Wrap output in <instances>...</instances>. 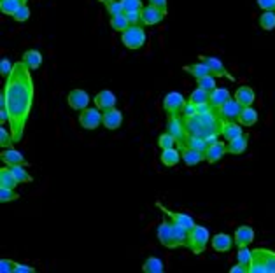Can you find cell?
<instances>
[{"label":"cell","mask_w":275,"mask_h":273,"mask_svg":"<svg viewBox=\"0 0 275 273\" xmlns=\"http://www.w3.org/2000/svg\"><path fill=\"white\" fill-rule=\"evenodd\" d=\"M4 97H6V109L9 112V128L13 142H21L25 133L26 121L30 117V110L34 104V79L28 67L21 62L14 63V69L6 77L4 84Z\"/></svg>","instance_id":"cell-1"},{"label":"cell","mask_w":275,"mask_h":273,"mask_svg":"<svg viewBox=\"0 0 275 273\" xmlns=\"http://www.w3.org/2000/svg\"><path fill=\"white\" fill-rule=\"evenodd\" d=\"M249 273H275V252L263 247L254 249Z\"/></svg>","instance_id":"cell-2"},{"label":"cell","mask_w":275,"mask_h":273,"mask_svg":"<svg viewBox=\"0 0 275 273\" xmlns=\"http://www.w3.org/2000/svg\"><path fill=\"white\" fill-rule=\"evenodd\" d=\"M209 238H210L209 229L195 224V226L190 229L186 247H190V251L193 252V254H202V252L205 251L207 244H209Z\"/></svg>","instance_id":"cell-3"},{"label":"cell","mask_w":275,"mask_h":273,"mask_svg":"<svg viewBox=\"0 0 275 273\" xmlns=\"http://www.w3.org/2000/svg\"><path fill=\"white\" fill-rule=\"evenodd\" d=\"M121 42L128 49H140L146 42V32L139 25H130L127 30L121 32Z\"/></svg>","instance_id":"cell-4"},{"label":"cell","mask_w":275,"mask_h":273,"mask_svg":"<svg viewBox=\"0 0 275 273\" xmlns=\"http://www.w3.org/2000/svg\"><path fill=\"white\" fill-rule=\"evenodd\" d=\"M102 117L104 114H100V109L98 107H91V109H84L81 110L79 114V125L84 130H97L98 126L102 125Z\"/></svg>","instance_id":"cell-5"},{"label":"cell","mask_w":275,"mask_h":273,"mask_svg":"<svg viewBox=\"0 0 275 273\" xmlns=\"http://www.w3.org/2000/svg\"><path fill=\"white\" fill-rule=\"evenodd\" d=\"M158 240L162 242V245H165L167 249H175L180 247L179 242L175 240L174 229H172V221H162V224L158 226Z\"/></svg>","instance_id":"cell-6"},{"label":"cell","mask_w":275,"mask_h":273,"mask_svg":"<svg viewBox=\"0 0 275 273\" xmlns=\"http://www.w3.org/2000/svg\"><path fill=\"white\" fill-rule=\"evenodd\" d=\"M184 105H186V100H184V97L177 93V91H170L163 98V109L167 110L168 116H175V114L184 109Z\"/></svg>","instance_id":"cell-7"},{"label":"cell","mask_w":275,"mask_h":273,"mask_svg":"<svg viewBox=\"0 0 275 273\" xmlns=\"http://www.w3.org/2000/svg\"><path fill=\"white\" fill-rule=\"evenodd\" d=\"M67 102H69L70 109L84 110L89 105V95L84 89H72L69 93V97H67Z\"/></svg>","instance_id":"cell-8"},{"label":"cell","mask_w":275,"mask_h":273,"mask_svg":"<svg viewBox=\"0 0 275 273\" xmlns=\"http://www.w3.org/2000/svg\"><path fill=\"white\" fill-rule=\"evenodd\" d=\"M165 14H167V11H163V9H160V7L151 6V4H149L147 7H144L142 9V23L147 26L158 25V23H162L165 19Z\"/></svg>","instance_id":"cell-9"},{"label":"cell","mask_w":275,"mask_h":273,"mask_svg":"<svg viewBox=\"0 0 275 273\" xmlns=\"http://www.w3.org/2000/svg\"><path fill=\"white\" fill-rule=\"evenodd\" d=\"M243 107L238 104L235 98H230V100L226 102V104H223L219 107V116L223 117V119L226 121H233V119H238V116H240Z\"/></svg>","instance_id":"cell-10"},{"label":"cell","mask_w":275,"mask_h":273,"mask_svg":"<svg viewBox=\"0 0 275 273\" xmlns=\"http://www.w3.org/2000/svg\"><path fill=\"white\" fill-rule=\"evenodd\" d=\"M102 125L107 130H117L121 125H123V114L117 109H109L104 112V117H102Z\"/></svg>","instance_id":"cell-11"},{"label":"cell","mask_w":275,"mask_h":273,"mask_svg":"<svg viewBox=\"0 0 275 273\" xmlns=\"http://www.w3.org/2000/svg\"><path fill=\"white\" fill-rule=\"evenodd\" d=\"M167 128H168V133H172V135H174L175 138H177L179 144H182V142L188 138L186 126H184L182 123L179 121V117H175V116H170V117H168V125H167Z\"/></svg>","instance_id":"cell-12"},{"label":"cell","mask_w":275,"mask_h":273,"mask_svg":"<svg viewBox=\"0 0 275 273\" xmlns=\"http://www.w3.org/2000/svg\"><path fill=\"white\" fill-rule=\"evenodd\" d=\"M93 100H95V105L98 109L105 112V110L109 109H114V105H116V95L109 89H104L100 91V93H97V97L93 98Z\"/></svg>","instance_id":"cell-13"},{"label":"cell","mask_w":275,"mask_h":273,"mask_svg":"<svg viewBox=\"0 0 275 273\" xmlns=\"http://www.w3.org/2000/svg\"><path fill=\"white\" fill-rule=\"evenodd\" d=\"M233 240L237 244V247H247L249 244H253L254 240V229L251 226H240L235 229Z\"/></svg>","instance_id":"cell-14"},{"label":"cell","mask_w":275,"mask_h":273,"mask_svg":"<svg viewBox=\"0 0 275 273\" xmlns=\"http://www.w3.org/2000/svg\"><path fill=\"white\" fill-rule=\"evenodd\" d=\"M0 160H2L7 167H13V165H28V161L25 160V156L13 147L4 149V153L0 154Z\"/></svg>","instance_id":"cell-15"},{"label":"cell","mask_w":275,"mask_h":273,"mask_svg":"<svg viewBox=\"0 0 275 273\" xmlns=\"http://www.w3.org/2000/svg\"><path fill=\"white\" fill-rule=\"evenodd\" d=\"M158 208H162V210L165 212V216H168L170 217L174 223H177L180 224V226H184V228H188V229H191L195 226V221H193V217L191 216H188V214H180V212H170V210H167V208L163 207L162 203H158Z\"/></svg>","instance_id":"cell-16"},{"label":"cell","mask_w":275,"mask_h":273,"mask_svg":"<svg viewBox=\"0 0 275 273\" xmlns=\"http://www.w3.org/2000/svg\"><path fill=\"white\" fill-rule=\"evenodd\" d=\"M200 58H202V62L209 67L210 74L214 77H230L221 60H218V58H214V56H200Z\"/></svg>","instance_id":"cell-17"},{"label":"cell","mask_w":275,"mask_h":273,"mask_svg":"<svg viewBox=\"0 0 275 273\" xmlns=\"http://www.w3.org/2000/svg\"><path fill=\"white\" fill-rule=\"evenodd\" d=\"M235 100L238 102L242 107H251L256 100V95H254V89L249 88V86H240L237 91H235Z\"/></svg>","instance_id":"cell-18"},{"label":"cell","mask_w":275,"mask_h":273,"mask_svg":"<svg viewBox=\"0 0 275 273\" xmlns=\"http://www.w3.org/2000/svg\"><path fill=\"white\" fill-rule=\"evenodd\" d=\"M228 151H226V145L223 142H216V144H210L209 147L205 149V160L209 163H218L223 156H225Z\"/></svg>","instance_id":"cell-19"},{"label":"cell","mask_w":275,"mask_h":273,"mask_svg":"<svg viewBox=\"0 0 275 273\" xmlns=\"http://www.w3.org/2000/svg\"><path fill=\"white\" fill-rule=\"evenodd\" d=\"M235 240H231V236L228 233H218V235L212 238V247L216 252H228L231 249V244Z\"/></svg>","instance_id":"cell-20"},{"label":"cell","mask_w":275,"mask_h":273,"mask_svg":"<svg viewBox=\"0 0 275 273\" xmlns=\"http://www.w3.org/2000/svg\"><path fill=\"white\" fill-rule=\"evenodd\" d=\"M221 135L225 137L228 142L233 140V138H237V137H242V135H243L242 126H238L237 123H233V121H226V123H223Z\"/></svg>","instance_id":"cell-21"},{"label":"cell","mask_w":275,"mask_h":273,"mask_svg":"<svg viewBox=\"0 0 275 273\" xmlns=\"http://www.w3.org/2000/svg\"><path fill=\"white\" fill-rule=\"evenodd\" d=\"M230 91H228L226 88H216L214 91L210 93V105L212 109H219L223 104H226L228 100H230Z\"/></svg>","instance_id":"cell-22"},{"label":"cell","mask_w":275,"mask_h":273,"mask_svg":"<svg viewBox=\"0 0 275 273\" xmlns=\"http://www.w3.org/2000/svg\"><path fill=\"white\" fill-rule=\"evenodd\" d=\"M180 154H182V160L188 167H195V165L202 163V161L205 160V154L196 151V149H191V147H186Z\"/></svg>","instance_id":"cell-23"},{"label":"cell","mask_w":275,"mask_h":273,"mask_svg":"<svg viewBox=\"0 0 275 273\" xmlns=\"http://www.w3.org/2000/svg\"><path fill=\"white\" fill-rule=\"evenodd\" d=\"M23 63L28 67L30 70H35L42 65V54L37 49H28L23 54Z\"/></svg>","instance_id":"cell-24"},{"label":"cell","mask_w":275,"mask_h":273,"mask_svg":"<svg viewBox=\"0 0 275 273\" xmlns=\"http://www.w3.org/2000/svg\"><path fill=\"white\" fill-rule=\"evenodd\" d=\"M247 145H249V140H247V137L242 135V137H237V138H233V140L228 142L226 151L230 154H242V153H246Z\"/></svg>","instance_id":"cell-25"},{"label":"cell","mask_w":275,"mask_h":273,"mask_svg":"<svg viewBox=\"0 0 275 273\" xmlns=\"http://www.w3.org/2000/svg\"><path fill=\"white\" fill-rule=\"evenodd\" d=\"M162 163L165 167H175V165L179 163V160L182 158V154H180L177 149H163L162 151Z\"/></svg>","instance_id":"cell-26"},{"label":"cell","mask_w":275,"mask_h":273,"mask_svg":"<svg viewBox=\"0 0 275 273\" xmlns=\"http://www.w3.org/2000/svg\"><path fill=\"white\" fill-rule=\"evenodd\" d=\"M238 121H240L242 126H253L256 125L258 121V112L253 109V107H243L240 116H238Z\"/></svg>","instance_id":"cell-27"},{"label":"cell","mask_w":275,"mask_h":273,"mask_svg":"<svg viewBox=\"0 0 275 273\" xmlns=\"http://www.w3.org/2000/svg\"><path fill=\"white\" fill-rule=\"evenodd\" d=\"M19 182L16 180V177L13 175L11 168H2L0 170V188H7V189H14Z\"/></svg>","instance_id":"cell-28"},{"label":"cell","mask_w":275,"mask_h":273,"mask_svg":"<svg viewBox=\"0 0 275 273\" xmlns=\"http://www.w3.org/2000/svg\"><path fill=\"white\" fill-rule=\"evenodd\" d=\"M25 2L26 0H0V11L7 16H14Z\"/></svg>","instance_id":"cell-29"},{"label":"cell","mask_w":275,"mask_h":273,"mask_svg":"<svg viewBox=\"0 0 275 273\" xmlns=\"http://www.w3.org/2000/svg\"><path fill=\"white\" fill-rule=\"evenodd\" d=\"M142 271L144 273H163L165 271L163 261L158 258H147L146 263L142 264Z\"/></svg>","instance_id":"cell-30"},{"label":"cell","mask_w":275,"mask_h":273,"mask_svg":"<svg viewBox=\"0 0 275 273\" xmlns=\"http://www.w3.org/2000/svg\"><path fill=\"white\" fill-rule=\"evenodd\" d=\"M209 100H210V93H209V91H205V89H202V88L193 89V91H191V95H190V102H191V104H195V105L209 104Z\"/></svg>","instance_id":"cell-31"},{"label":"cell","mask_w":275,"mask_h":273,"mask_svg":"<svg viewBox=\"0 0 275 273\" xmlns=\"http://www.w3.org/2000/svg\"><path fill=\"white\" fill-rule=\"evenodd\" d=\"M184 70H188V72H190L191 76H195L196 79L205 77V76H209V74H210L209 67H207L203 62H200V63H193V65H190V67H184Z\"/></svg>","instance_id":"cell-32"},{"label":"cell","mask_w":275,"mask_h":273,"mask_svg":"<svg viewBox=\"0 0 275 273\" xmlns=\"http://www.w3.org/2000/svg\"><path fill=\"white\" fill-rule=\"evenodd\" d=\"M25 165H13L11 168V172H13V175L16 177V180L19 182V184H26V182H32V175H30L28 172H26Z\"/></svg>","instance_id":"cell-33"},{"label":"cell","mask_w":275,"mask_h":273,"mask_svg":"<svg viewBox=\"0 0 275 273\" xmlns=\"http://www.w3.org/2000/svg\"><path fill=\"white\" fill-rule=\"evenodd\" d=\"M259 26L266 32L273 30L275 28V11H265V13L259 16Z\"/></svg>","instance_id":"cell-34"},{"label":"cell","mask_w":275,"mask_h":273,"mask_svg":"<svg viewBox=\"0 0 275 273\" xmlns=\"http://www.w3.org/2000/svg\"><path fill=\"white\" fill-rule=\"evenodd\" d=\"M188 147L191 149H196V151L200 153H205V149L209 147V144L205 142V138L203 137H198V135H188Z\"/></svg>","instance_id":"cell-35"},{"label":"cell","mask_w":275,"mask_h":273,"mask_svg":"<svg viewBox=\"0 0 275 273\" xmlns=\"http://www.w3.org/2000/svg\"><path fill=\"white\" fill-rule=\"evenodd\" d=\"M172 229H174L175 240L179 242V245H186L188 244V235H190V229L180 226V224H177V223H174V221H172Z\"/></svg>","instance_id":"cell-36"},{"label":"cell","mask_w":275,"mask_h":273,"mask_svg":"<svg viewBox=\"0 0 275 273\" xmlns=\"http://www.w3.org/2000/svg\"><path fill=\"white\" fill-rule=\"evenodd\" d=\"M237 259H238V263L247 268V273H249V266H251V263H253V251H249L247 247H238Z\"/></svg>","instance_id":"cell-37"},{"label":"cell","mask_w":275,"mask_h":273,"mask_svg":"<svg viewBox=\"0 0 275 273\" xmlns=\"http://www.w3.org/2000/svg\"><path fill=\"white\" fill-rule=\"evenodd\" d=\"M111 26L116 32H125L130 26V21L127 19V14H117L111 18Z\"/></svg>","instance_id":"cell-38"},{"label":"cell","mask_w":275,"mask_h":273,"mask_svg":"<svg viewBox=\"0 0 275 273\" xmlns=\"http://www.w3.org/2000/svg\"><path fill=\"white\" fill-rule=\"evenodd\" d=\"M175 144H177V138H175L172 133H162V135L158 137V145L162 147V151L163 149H174L175 147Z\"/></svg>","instance_id":"cell-39"},{"label":"cell","mask_w":275,"mask_h":273,"mask_svg":"<svg viewBox=\"0 0 275 273\" xmlns=\"http://www.w3.org/2000/svg\"><path fill=\"white\" fill-rule=\"evenodd\" d=\"M196 81H198V88L209 91V93H212V91L218 88V86H216V77L212 76V74H209V76H205V77L196 79Z\"/></svg>","instance_id":"cell-40"},{"label":"cell","mask_w":275,"mask_h":273,"mask_svg":"<svg viewBox=\"0 0 275 273\" xmlns=\"http://www.w3.org/2000/svg\"><path fill=\"white\" fill-rule=\"evenodd\" d=\"M121 4H123L125 13H132V11H142L144 9L142 0H121Z\"/></svg>","instance_id":"cell-41"},{"label":"cell","mask_w":275,"mask_h":273,"mask_svg":"<svg viewBox=\"0 0 275 273\" xmlns=\"http://www.w3.org/2000/svg\"><path fill=\"white\" fill-rule=\"evenodd\" d=\"M105 9H107V13L112 16H117V14H125V9H123V4H121V0H114L111 4H105Z\"/></svg>","instance_id":"cell-42"},{"label":"cell","mask_w":275,"mask_h":273,"mask_svg":"<svg viewBox=\"0 0 275 273\" xmlns=\"http://www.w3.org/2000/svg\"><path fill=\"white\" fill-rule=\"evenodd\" d=\"M19 195L14 189H7V188H0V201H4V203H7V201H14L18 200Z\"/></svg>","instance_id":"cell-43"},{"label":"cell","mask_w":275,"mask_h":273,"mask_svg":"<svg viewBox=\"0 0 275 273\" xmlns=\"http://www.w3.org/2000/svg\"><path fill=\"white\" fill-rule=\"evenodd\" d=\"M13 18L16 19L18 23H23V21H26V19L30 18V7L26 6V4H23V6L19 7V9L16 11V14H14Z\"/></svg>","instance_id":"cell-44"},{"label":"cell","mask_w":275,"mask_h":273,"mask_svg":"<svg viewBox=\"0 0 275 273\" xmlns=\"http://www.w3.org/2000/svg\"><path fill=\"white\" fill-rule=\"evenodd\" d=\"M13 144H14L13 135H11V133H7L6 128H0V145H2L4 149H9Z\"/></svg>","instance_id":"cell-45"},{"label":"cell","mask_w":275,"mask_h":273,"mask_svg":"<svg viewBox=\"0 0 275 273\" xmlns=\"http://www.w3.org/2000/svg\"><path fill=\"white\" fill-rule=\"evenodd\" d=\"M130 25H139L142 21V11H132V13H125Z\"/></svg>","instance_id":"cell-46"},{"label":"cell","mask_w":275,"mask_h":273,"mask_svg":"<svg viewBox=\"0 0 275 273\" xmlns=\"http://www.w3.org/2000/svg\"><path fill=\"white\" fill-rule=\"evenodd\" d=\"M13 69H14V65L11 63L7 58H4L2 62H0V74H2L4 77H7L11 72H13Z\"/></svg>","instance_id":"cell-47"},{"label":"cell","mask_w":275,"mask_h":273,"mask_svg":"<svg viewBox=\"0 0 275 273\" xmlns=\"http://www.w3.org/2000/svg\"><path fill=\"white\" fill-rule=\"evenodd\" d=\"M16 264H18V263H14V261H11V259H2V261H0V271H2V273L14 271Z\"/></svg>","instance_id":"cell-48"},{"label":"cell","mask_w":275,"mask_h":273,"mask_svg":"<svg viewBox=\"0 0 275 273\" xmlns=\"http://www.w3.org/2000/svg\"><path fill=\"white\" fill-rule=\"evenodd\" d=\"M182 114H184V117H186V119H190V117H195L196 114H198V110H196V105L191 104V102H188V104L184 105V109H182Z\"/></svg>","instance_id":"cell-49"},{"label":"cell","mask_w":275,"mask_h":273,"mask_svg":"<svg viewBox=\"0 0 275 273\" xmlns=\"http://www.w3.org/2000/svg\"><path fill=\"white\" fill-rule=\"evenodd\" d=\"M258 6L263 11H275V0H258Z\"/></svg>","instance_id":"cell-50"},{"label":"cell","mask_w":275,"mask_h":273,"mask_svg":"<svg viewBox=\"0 0 275 273\" xmlns=\"http://www.w3.org/2000/svg\"><path fill=\"white\" fill-rule=\"evenodd\" d=\"M14 271L16 273H34L35 271V268L32 266H28V264H16V268H14Z\"/></svg>","instance_id":"cell-51"},{"label":"cell","mask_w":275,"mask_h":273,"mask_svg":"<svg viewBox=\"0 0 275 273\" xmlns=\"http://www.w3.org/2000/svg\"><path fill=\"white\" fill-rule=\"evenodd\" d=\"M149 4H151V6L160 7V9H163V11H167V0H149Z\"/></svg>","instance_id":"cell-52"},{"label":"cell","mask_w":275,"mask_h":273,"mask_svg":"<svg viewBox=\"0 0 275 273\" xmlns=\"http://www.w3.org/2000/svg\"><path fill=\"white\" fill-rule=\"evenodd\" d=\"M230 273H247V268L243 266V264H240V263H238L237 266H231Z\"/></svg>","instance_id":"cell-53"},{"label":"cell","mask_w":275,"mask_h":273,"mask_svg":"<svg viewBox=\"0 0 275 273\" xmlns=\"http://www.w3.org/2000/svg\"><path fill=\"white\" fill-rule=\"evenodd\" d=\"M0 121H2V125L4 123H9V112H7V109H0Z\"/></svg>","instance_id":"cell-54"},{"label":"cell","mask_w":275,"mask_h":273,"mask_svg":"<svg viewBox=\"0 0 275 273\" xmlns=\"http://www.w3.org/2000/svg\"><path fill=\"white\" fill-rule=\"evenodd\" d=\"M102 4H111V2H114V0H100Z\"/></svg>","instance_id":"cell-55"}]
</instances>
